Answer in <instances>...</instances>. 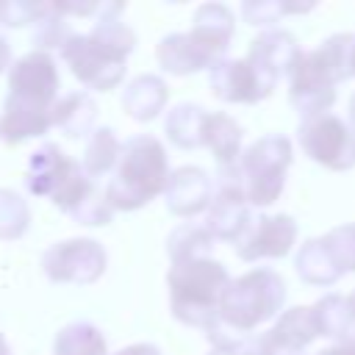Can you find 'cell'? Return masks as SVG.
<instances>
[{
  "label": "cell",
  "mask_w": 355,
  "mask_h": 355,
  "mask_svg": "<svg viewBox=\"0 0 355 355\" xmlns=\"http://www.w3.org/2000/svg\"><path fill=\"white\" fill-rule=\"evenodd\" d=\"M286 302V280L275 269H250L241 277H233L222 302L219 313L205 330L211 349L219 347H239L252 336L255 327L275 319Z\"/></svg>",
  "instance_id": "obj_1"
},
{
  "label": "cell",
  "mask_w": 355,
  "mask_h": 355,
  "mask_svg": "<svg viewBox=\"0 0 355 355\" xmlns=\"http://www.w3.org/2000/svg\"><path fill=\"white\" fill-rule=\"evenodd\" d=\"M169 175L164 144L150 133H136L122 141L119 161L103 191L114 211H139L155 194H164Z\"/></svg>",
  "instance_id": "obj_2"
},
{
  "label": "cell",
  "mask_w": 355,
  "mask_h": 355,
  "mask_svg": "<svg viewBox=\"0 0 355 355\" xmlns=\"http://www.w3.org/2000/svg\"><path fill=\"white\" fill-rule=\"evenodd\" d=\"M166 286L172 316L180 324L205 333L219 313V302L230 286V275L216 258H194L172 263Z\"/></svg>",
  "instance_id": "obj_3"
},
{
  "label": "cell",
  "mask_w": 355,
  "mask_h": 355,
  "mask_svg": "<svg viewBox=\"0 0 355 355\" xmlns=\"http://www.w3.org/2000/svg\"><path fill=\"white\" fill-rule=\"evenodd\" d=\"M291 161H294V147L280 133L261 136L250 147H244L239 158V172H241L244 197L252 211L277 202V197L286 189V175Z\"/></svg>",
  "instance_id": "obj_4"
},
{
  "label": "cell",
  "mask_w": 355,
  "mask_h": 355,
  "mask_svg": "<svg viewBox=\"0 0 355 355\" xmlns=\"http://www.w3.org/2000/svg\"><path fill=\"white\" fill-rule=\"evenodd\" d=\"M297 139L302 153L324 169L347 172L355 166V128L333 111L302 119Z\"/></svg>",
  "instance_id": "obj_5"
},
{
  "label": "cell",
  "mask_w": 355,
  "mask_h": 355,
  "mask_svg": "<svg viewBox=\"0 0 355 355\" xmlns=\"http://www.w3.org/2000/svg\"><path fill=\"white\" fill-rule=\"evenodd\" d=\"M286 75H288V103L302 119L330 111V105L336 103L338 80L333 78L319 47L302 50Z\"/></svg>",
  "instance_id": "obj_6"
},
{
  "label": "cell",
  "mask_w": 355,
  "mask_h": 355,
  "mask_svg": "<svg viewBox=\"0 0 355 355\" xmlns=\"http://www.w3.org/2000/svg\"><path fill=\"white\" fill-rule=\"evenodd\" d=\"M252 208L244 197V186H241V172L239 164L233 166H219L216 178H214V200L205 211V227L216 241H239V236L244 233V227L252 219Z\"/></svg>",
  "instance_id": "obj_7"
},
{
  "label": "cell",
  "mask_w": 355,
  "mask_h": 355,
  "mask_svg": "<svg viewBox=\"0 0 355 355\" xmlns=\"http://www.w3.org/2000/svg\"><path fill=\"white\" fill-rule=\"evenodd\" d=\"M108 263V252L94 239H64L44 250L42 272L53 283L89 286L103 277Z\"/></svg>",
  "instance_id": "obj_8"
},
{
  "label": "cell",
  "mask_w": 355,
  "mask_h": 355,
  "mask_svg": "<svg viewBox=\"0 0 355 355\" xmlns=\"http://www.w3.org/2000/svg\"><path fill=\"white\" fill-rule=\"evenodd\" d=\"M61 61L92 92H111L125 78V61L103 47L92 33H75L61 47Z\"/></svg>",
  "instance_id": "obj_9"
},
{
  "label": "cell",
  "mask_w": 355,
  "mask_h": 355,
  "mask_svg": "<svg viewBox=\"0 0 355 355\" xmlns=\"http://www.w3.org/2000/svg\"><path fill=\"white\" fill-rule=\"evenodd\" d=\"M208 86L211 94L222 103H239L252 105L272 94L277 86L275 78H269L263 69H258L247 55L244 58H222L208 69Z\"/></svg>",
  "instance_id": "obj_10"
},
{
  "label": "cell",
  "mask_w": 355,
  "mask_h": 355,
  "mask_svg": "<svg viewBox=\"0 0 355 355\" xmlns=\"http://www.w3.org/2000/svg\"><path fill=\"white\" fill-rule=\"evenodd\" d=\"M297 241V222L288 214H252L250 225L239 236L236 255L247 263L272 261L291 252Z\"/></svg>",
  "instance_id": "obj_11"
},
{
  "label": "cell",
  "mask_w": 355,
  "mask_h": 355,
  "mask_svg": "<svg viewBox=\"0 0 355 355\" xmlns=\"http://www.w3.org/2000/svg\"><path fill=\"white\" fill-rule=\"evenodd\" d=\"M80 161L69 158L55 141H44L42 147H36L25 164V175H22V183H25V191L33 194V197H44V200H53L64 186L67 180L78 172Z\"/></svg>",
  "instance_id": "obj_12"
},
{
  "label": "cell",
  "mask_w": 355,
  "mask_h": 355,
  "mask_svg": "<svg viewBox=\"0 0 355 355\" xmlns=\"http://www.w3.org/2000/svg\"><path fill=\"white\" fill-rule=\"evenodd\" d=\"M58 67L53 61L50 53L42 50H31L25 55H19L11 69H8V92L28 97V100H39L47 105H55L58 100Z\"/></svg>",
  "instance_id": "obj_13"
},
{
  "label": "cell",
  "mask_w": 355,
  "mask_h": 355,
  "mask_svg": "<svg viewBox=\"0 0 355 355\" xmlns=\"http://www.w3.org/2000/svg\"><path fill=\"white\" fill-rule=\"evenodd\" d=\"M211 200H214V178L202 166L186 164L172 169L164 189V202L172 216L194 219L202 211H208Z\"/></svg>",
  "instance_id": "obj_14"
},
{
  "label": "cell",
  "mask_w": 355,
  "mask_h": 355,
  "mask_svg": "<svg viewBox=\"0 0 355 355\" xmlns=\"http://www.w3.org/2000/svg\"><path fill=\"white\" fill-rule=\"evenodd\" d=\"M53 128V105L28 100L19 94H6L0 111V141L19 144L36 136H44Z\"/></svg>",
  "instance_id": "obj_15"
},
{
  "label": "cell",
  "mask_w": 355,
  "mask_h": 355,
  "mask_svg": "<svg viewBox=\"0 0 355 355\" xmlns=\"http://www.w3.org/2000/svg\"><path fill=\"white\" fill-rule=\"evenodd\" d=\"M155 61L169 75H194V72L211 69L216 64V58L189 31L166 33L155 47Z\"/></svg>",
  "instance_id": "obj_16"
},
{
  "label": "cell",
  "mask_w": 355,
  "mask_h": 355,
  "mask_svg": "<svg viewBox=\"0 0 355 355\" xmlns=\"http://www.w3.org/2000/svg\"><path fill=\"white\" fill-rule=\"evenodd\" d=\"M300 53H302V47L297 44L294 33L280 31V28H272V31L258 33V36L250 42L247 58H250L258 69H263L269 78L280 80V75H286V72L291 69V64L297 61Z\"/></svg>",
  "instance_id": "obj_17"
},
{
  "label": "cell",
  "mask_w": 355,
  "mask_h": 355,
  "mask_svg": "<svg viewBox=\"0 0 355 355\" xmlns=\"http://www.w3.org/2000/svg\"><path fill=\"white\" fill-rule=\"evenodd\" d=\"M266 333L277 355H300L305 347H311L319 338V327H316L311 305H297V308L283 311Z\"/></svg>",
  "instance_id": "obj_18"
},
{
  "label": "cell",
  "mask_w": 355,
  "mask_h": 355,
  "mask_svg": "<svg viewBox=\"0 0 355 355\" xmlns=\"http://www.w3.org/2000/svg\"><path fill=\"white\" fill-rule=\"evenodd\" d=\"M233 31H236V22H233V11L222 3H202L197 11H194V19H191V36L216 58L222 61L227 47H230V39H233Z\"/></svg>",
  "instance_id": "obj_19"
},
{
  "label": "cell",
  "mask_w": 355,
  "mask_h": 355,
  "mask_svg": "<svg viewBox=\"0 0 355 355\" xmlns=\"http://www.w3.org/2000/svg\"><path fill=\"white\" fill-rule=\"evenodd\" d=\"M166 100H169V86L161 75H153V72L136 75L122 89V108L136 122L155 119L166 108Z\"/></svg>",
  "instance_id": "obj_20"
},
{
  "label": "cell",
  "mask_w": 355,
  "mask_h": 355,
  "mask_svg": "<svg viewBox=\"0 0 355 355\" xmlns=\"http://www.w3.org/2000/svg\"><path fill=\"white\" fill-rule=\"evenodd\" d=\"M97 103L94 97H89V92H67L53 105V128H58L69 139H80L86 133L92 136L97 130Z\"/></svg>",
  "instance_id": "obj_21"
},
{
  "label": "cell",
  "mask_w": 355,
  "mask_h": 355,
  "mask_svg": "<svg viewBox=\"0 0 355 355\" xmlns=\"http://www.w3.org/2000/svg\"><path fill=\"white\" fill-rule=\"evenodd\" d=\"M241 139L244 130L241 125L222 111H208V122H205V139L202 147L211 150V155L216 158V166H233L241 158Z\"/></svg>",
  "instance_id": "obj_22"
},
{
  "label": "cell",
  "mask_w": 355,
  "mask_h": 355,
  "mask_svg": "<svg viewBox=\"0 0 355 355\" xmlns=\"http://www.w3.org/2000/svg\"><path fill=\"white\" fill-rule=\"evenodd\" d=\"M205 122H208V111L202 105L178 103L175 108L166 111L164 133L175 147L197 150V147H202V139H205Z\"/></svg>",
  "instance_id": "obj_23"
},
{
  "label": "cell",
  "mask_w": 355,
  "mask_h": 355,
  "mask_svg": "<svg viewBox=\"0 0 355 355\" xmlns=\"http://www.w3.org/2000/svg\"><path fill=\"white\" fill-rule=\"evenodd\" d=\"M294 272L308 286H333L344 272L336 266L324 239H308L294 255Z\"/></svg>",
  "instance_id": "obj_24"
},
{
  "label": "cell",
  "mask_w": 355,
  "mask_h": 355,
  "mask_svg": "<svg viewBox=\"0 0 355 355\" xmlns=\"http://www.w3.org/2000/svg\"><path fill=\"white\" fill-rule=\"evenodd\" d=\"M72 36H75V31H72L69 17L58 8V3L44 0L42 8H39V17L31 25V42H33V47L42 50V53H50V50H58L61 53V47Z\"/></svg>",
  "instance_id": "obj_25"
},
{
  "label": "cell",
  "mask_w": 355,
  "mask_h": 355,
  "mask_svg": "<svg viewBox=\"0 0 355 355\" xmlns=\"http://www.w3.org/2000/svg\"><path fill=\"white\" fill-rule=\"evenodd\" d=\"M119 153H122V141L116 139L114 128H97L86 147H83V158H80V166L83 172L97 183V178H105L114 172L116 161H119Z\"/></svg>",
  "instance_id": "obj_26"
},
{
  "label": "cell",
  "mask_w": 355,
  "mask_h": 355,
  "mask_svg": "<svg viewBox=\"0 0 355 355\" xmlns=\"http://www.w3.org/2000/svg\"><path fill=\"white\" fill-rule=\"evenodd\" d=\"M214 236L200 222H180L169 239H166V255L172 263L194 261V258H211L214 252Z\"/></svg>",
  "instance_id": "obj_27"
},
{
  "label": "cell",
  "mask_w": 355,
  "mask_h": 355,
  "mask_svg": "<svg viewBox=\"0 0 355 355\" xmlns=\"http://www.w3.org/2000/svg\"><path fill=\"white\" fill-rule=\"evenodd\" d=\"M53 355H108V344L97 324L69 322L55 333Z\"/></svg>",
  "instance_id": "obj_28"
},
{
  "label": "cell",
  "mask_w": 355,
  "mask_h": 355,
  "mask_svg": "<svg viewBox=\"0 0 355 355\" xmlns=\"http://www.w3.org/2000/svg\"><path fill=\"white\" fill-rule=\"evenodd\" d=\"M311 311H313L319 336L341 341V338H347V336L355 333L352 311H349V297H341V294H324L322 300H316V302L311 305Z\"/></svg>",
  "instance_id": "obj_29"
},
{
  "label": "cell",
  "mask_w": 355,
  "mask_h": 355,
  "mask_svg": "<svg viewBox=\"0 0 355 355\" xmlns=\"http://www.w3.org/2000/svg\"><path fill=\"white\" fill-rule=\"evenodd\" d=\"M313 3H291V0H247L241 3V17L252 28H269L280 22L286 14H305Z\"/></svg>",
  "instance_id": "obj_30"
},
{
  "label": "cell",
  "mask_w": 355,
  "mask_h": 355,
  "mask_svg": "<svg viewBox=\"0 0 355 355\" xmlns=\"http://www.w3.org/2000/svg\"><path fill=\"white\" fill-rule=\"evenodd\" d=\"M31 227V208L14 189H0V239H22Z\"/></svg>",
  "instance_id": "obj_31"
},
{
  "label": "cell",
  "mask_w": 355,
  "mask_h": 355,
  "mask_svg": "<svg viewBox=\"0 0 355 355\" xmlns=\"http://www.w3.org/2000/svg\"><path fill=\"white\" fill-rule=\"evenodd\" d=\"M324 244L336 261V266L347 275V272H355V225H338L333 230H327L324 236Z\"/></svg>",
  "instance_id": "obj_32"
},
{
  "label": "cell",
  "mask_w": 355,
  "mask_h": 355,
  "mask_svg": "<svg viewBox=\"0 0 355 355\" xmlns=\"http://www.w3.org/2000/svg\"><path fill=\"white\" fill-rule=\"evenodd\" d=\"M72 219H75L78 225H86V227H103V225H108V222L114 219V208H111V202L105 200V191L94 189V191L75 208Z\"/></svg>",
  "instance_id": "obj_33"
},
{
  "label": "cell",
  "mask_w": 355,
  "mask_h": 355,
  "mask_svg": "<svg viewBox=\"0 0 355 355\" xmlns=\"http://www.w3.org/2000/svg\"><path fill=\"white\" fill-rule=\"evenodd\" d=\"M42 3L36 0H0V25L3 28H22V25H33V19L39 17Z\"/></svg>",
  "instance_id": "obj_34"
},
{
  "label": "cell",
  "mask_w": 355,
  "mask_h": 355,
  "mask_svg": "<svg viewBox=\"0 0 355 355\" xmlns=\"http://www.w3.org/2000/svg\"><path fill=\"white\" fill-rule=\"evenodd\" d=\"M208 355H277V349H275L269 333H252L239 347H219V349H211Z\"/></svg>",
  "instance_id": "obj_35"
},
{
  "label": "cell",
  "mask_w": 355,
  "mask_h": 355,
  "mask_svg": "<svg viewBox=\"0 0 355 355\" xmlns=\"http://www.w3.org/2000/svg\"><path fill=\"white\" fill-rule=\"evenodd\" d=\"M58 8L67 17H94L97 19L103 3H94V0H72V3H58Z\"/></svg>",
  "instance_id": "obj_36"
},
{
  "label": "cell",
  "mask_w": 355,
  "mask_h": 355,
  "mask_svg": "<svg viewBox=\"0 0 355 355\" xmlns=\"http://www.w3.org/2000/svg\"><path fill=\"white\" fill-rule=\"evenodd\" d=\"M319 355H355V333L347 336V338H341V341H336L333 347L322 349Z\"/></svg>",
  "instance_id": "obj_37"
},
{
  "label": "cell",
  "mask_w": 355,
  "mask_h": 355,
  "mask_svg": "<svg viewBox=\"0 0 355 355\" xmlns=\"http://www.w3.org/2000/svg\"><path fill=\"white\" fill-rule=\"evenodd\" d=\"M114 355H161V349L155 344H130V347L116 349Z\"/></svg>",
  "instance_id": "obj_38"
},
{
  "label": "cell",
  "mask_w": 355,
  "mask_h": 355,
  "mask_svg": "<svg viewBox=\"0 0 355 355\" xmlns=\"http://www.w3.org/2000/svg\"><path fill=\"white\" fill-rule=\"evenodd\" d=\"M11 44H8V39L0 33V72H6V69H11Z\"/></svg>",
  "instance_id": "obj_39"
},
{
  "label": "cell",
  "mask_w": 355,
  "mask_h": 355,
  "mask_svg": "<svg viewBox=\"0 0 355 355\" xmlns=\"http://www.w3.org/2000/svg\"><path fill=\"white\" fill-rule=\"evenodd\" d=\"M0 355H14L11 352V347H8V341H6V336L0 333Z\"/></svg>",
  "instance_id": "obj_40"
},
{
  "label": "cell",
  "mask_w": 355,
  "mask_h": 355,
  "mask_svg": "<svg viewBox=\"0 0 355 355\" xmlns=\"http://www.w3.org/2000/svg\"><path fill=\"white\" fill-rule=\"evenodd\" d=\"M349 125L355 128V94L349 97Z\"/></svg>",
  "instance_id": "obj_41"
},
{
  "label": "cell",
  "mask_w": 355,
  "mask_h": 355,
  "mask_svg": "<svg viewBox=\"0 0 355 355\" xmlns=\"http://www.w3.org/2000/svg\"><path fill=\"white\" fill-rule=\"evenodd\" d=\"M349 311H352V324H355V291L349 294Z\"/></svg>",
  "instance_id": "obj_42"
},
{
  "label": "cell",
  "mask_w": 355,
  "mask_h": 355,
  "mask_svg": "<svg viewBox=\"0 0 355 355\" xmlns=\"http://www.w3.org/2000/svg\"><path fill=\"white\" fill-rule=\"evenodd\" d=\"M300 355H302V352H300Z\"/></svg>",
  "instance_id": "obj_43"
}]
</instances>
